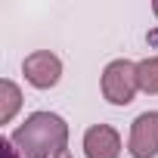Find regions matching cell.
<instances>
[{
	"mask_svg": "<svg viewBox=\"0 0 158 158\" xmlns=\"http://www.w3.org/2000/svg\"><path fill=\"white\" fill-rule=\"evenodd\" d=\"M84 155L87 158H118L121 155V133L112 124H93L84 133Z\"/></svg>",
	"mask_w": 158,
	"mask_h": 158,
	"instance_id": "5",
	"label": "cell"
},
{
	"mask_svg": "<svg viewBox=\"0 0 158 158\" xmlns=\"http://www.w3.org/2000/svg\"><path fill=\"white\" fill-rule=\"evenodd\" d=\"M127 152L133 158H155L158 155V112H143L133 118Z\"/></svg>",
	"mask_w": 158,
	"mask_h": 158,
	"instance_id": "4",
	"label": "cell"
},
{
	"mask_svg": "<svg viewBox=\"0 0 158 158\" xmlns=\"http://www.w3.org/2000/svg\"><path fill=\"white\" fill-rule=\"evenodd\" d=\"M0 149H6V158H19V152H16L13 139H0Z\"/></svg>",
	"mask_w": 158,
	"mask_h": 158,
	"instance_id": "8",
	"label": "cell"
},
{
	"mask_svg": "<svg viewBox=\"0 0 158 158\" xmlns=\"http://www.w3.org/2000/svg\"><path fill=\"white\" fill-rule=\"evenodd\" d=\"M136 81H139V90L155 96L158 93V56H149L143 62H136Z\"/></svg>",
	"mask_w": 158,
	"mask_h": 158,
	"instance_id": "7",
	"label": "cell"
},
{
	"mask_svg": "<svg viewBox=\"0 0 158 158\" xmlns=\"http://www.w3.org/2000/svg\"><path fill=\"white\" fill-rule=\"evenodd\" d=\"M152 13H155V16H158V0H155V3H152Z\"/></svg>",
	"mask_w": 158,
	"mask_h": 158,
	"instance_id": "9",
	"label": "cell"
},
{
	"mask_svg": "<svg viewBox=\"0 0 158 158\" xmlns=\"http://www.w3.org/2000/svg\"><path fill=\"white\" fill-rule=\"evenodd\" d=\"M22 71H25V81L37 90H50L59 84V77H62V62L56 53L50 50H34L25 56L22 62Z\"/></svg>",
	"mask_w": 158,
	"mask_h": 158,
	"instance_id": "3",
	"label": "cell"
},
{
	"mask_svg": "<svg viewBox=\"0 0 158 158\" xmlns=\"http://www.w3.org/2000/svg\"><path fill=\"white\" fill-rule=\"evenodd\" d=\"M19 106H22L19 87L10 81V77H3V81H0V124H10V121L16 118Z\"/></svg>",
	"mask_w": 158,
	"mask_h": 158,
	"instance_id": "6",
	"label": "cell"
},
{
	"mask_svg": "<svg viewBox=\"0 0 158 158\" xmlns=\"http://www.w3.org/2000/svg\"><path fill=\"white\" fill-rule=\"evenodd\" d=\"M56 158H71V152H62V155H56Z\"/></svg>",
	"mask_w": 158,
	"mask_h": 158,
	"instance_id": "10",
	"label": "cell"
},
{
	"mask_svg": "<svg viewBox=\"0 0 158 158\" xmlns=\"http://www.w3.org/2000/svg\"><path fill=\"white\" fill-rule=\"evenodd\" d=\"M10 139L22 158H56L68 152V124L53 112H34L16 127Z\"/></svg>",
	"mask_w": 158,
	"mask_h": 158,
	"instance_id": "1",
	"label": "cell"
},
{
	"mask_svg": "<svg viewBox=\"0 0 158 158\" xmlns=\"http://www.w3.org/2000/svg\"><path fill=\"white\" fill-rule=\"evenodd\" d=\"M139 90L136 81V62L130 59H112L102 68V96L112 106H130Z\"/></svg>",
	"mask_w": 158,
	"mask_h": 158,
	"instance_id": "2",
	"label": "cell"
}]
</instances>
